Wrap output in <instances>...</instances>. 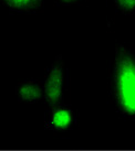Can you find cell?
Segmentation results:
<instances>
[{"mask_svg": "<svg viewBox=\"0 0 135 151\" xmlns=\"http://www.w3.org/2000/svg\"><path fill=\"white\" fill-rule=\"evenodd\" d=\"M111 89L118 108L127 116H135V52L124 44L115 47Z\"/></svg>", "mask_w": 135, "mask_h": 151, "instance_id": "1", "label": "cell"}, {"mask_svg": "<svg viewBox=\"0 0 135 151\" xmlns=\"http://www.w3.org/2000/svg\"><path fill=\"white\" fill-rule=\"evenodd\" d=\"M64 63L61 55L55 58L54 62L46 76L43 84V98L48 105L55 107L60 103L64 91Z\"/></svg>", "mask_w": 135, "mask_h": 151, "instance_id": "2", "label": "cell"}, {"mask_svg": "<svg viewBox=\"0 0 135 151\" xmlns=\"http://www.w3.org/2000/svg\"><path fill=\"white\" fill-rule=\"evenodd\" d=\"M74 115L69 107L65 106H55L52 108L50 115L48 117L46 125L52 130L63 131L69 129L73 124Z\"/></svg>", "mask_w": 135, "mask_h": 151, "instance_id": "3", "label": "cell"}, {"mask_svg": "<svg viewBox=\"0 0 135 151\" xmlns=\"http://www.w3.org/2000/svg\"><path fill=\"white\" fill-rule=\"evenodd\" d=\"M16 93L21 101L33 104L43 98V86L37 80L23 81L17 85Z\"/></svg>", "mask_w": 135, "mask_h": 151, "instance_id": "4", "label": "cell"}, {"mask_svg": "<svg viewBox=\"0 0 135 151\" xmlns=\"http://www.w3.org/2000/svg\"><path fill=\"white\" fill-rule=\"evenodd\" d=\"M1 4L13 13H32L41 12L44 6V0H0Z\"/></svg>", "mask_w": 135, "mask_h": 151, "instance_id": "5", "label": "cell"}, {"mask_svg": "<svg viewBox=\"0 0 135 151\" xmlns=\"http://www.w3.org/2000/svg\"><path fill=\"white\" fill-rule=\"evenodd\" d=\"M113 9L124 16L135 14V0H107Z\"/></svg>", "mask_w": 135, "mask_h": 151, "instance_id": "6", "label": "cell"}, {"mask_svg": "<svg viewBox=\"0 0 135 151\" xmlns=\"http://www.w3.org/2000/svg\"><path fill=\"white\" fill-rule=\"evenodd\" d=\"M89 0H55V4L59 6H84Z\"/></svg>", "mask_w": 135, "mask_h": 151, "instance_id": "7", "label": "cell"}]
</instances>
